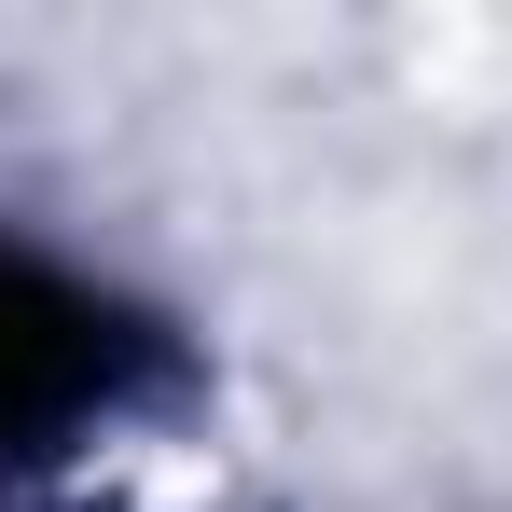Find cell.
Wrapping results in <instances>:
<instances>
[{"instance_id":"obj_1","label":"cell","mask_w":512,"mask_h":512,"mask_svg":"<svg viewBox=\"0 0 512 512\" xmlns=\"http://www.w3.org/2000/svg\"><path fill=\"white\" fill-rule=\"evenodd\" d=\"M97 388V319L56 291V277H28V263H0V443H28V429H56L70 402Z\"/></svg>"}]
</instances>
